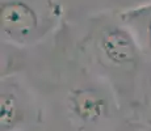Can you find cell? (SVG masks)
Listing matches in <instances>:
<instances>
[{
  "label": "cell",
  "mask_w": 151,
  "mask_h": 131,
  "mask_svg": "<svg viewBox=\"0 0 151 131\" xmlns=\"http://www.w3.org/2000/svg\"><path fill=\"white\" fill-rule=\"evenodd\" d=\"M121 131H151V130L147 129L146 126H142V125L137 123V122H130Z\"/></svg>",
  "instance_id": "7"
},
{
  "label": "cell",
  "mask_w": 151,
  "mask_h": 131,
  "mask_svg": "<svg viewBox=\"0 0 151 131\" xmlns=\"http://www.w3.org/2000/svg\"><path fill=\"white\" fill-rule=\"evenodd\" d=\"M130 117L133 122L151 130V59H146L139 75Z\"/></svg>",
  "instance_id": "6"
},
{
  "label": "cell",
  "mask_w": 151,
  "mask_h": 131,
  "mask_svg": "<svg viewBox=\"0 0 151 131\" xmlns=\"http://www.w3.org/2000/svg\"><path fill=\"white\" fill-rule=\"evenodd\" d=\"M41 123V98L32 80L19 71L4 72L0 87V131H29Z\"/></svg>",
  "instance_id": "4"
},
{
  "label": "cell",
  "mask_w": 151,
  "mask_h": 131,
  "mask_svg": "<svg viewBox=\"0 0 151 131\" xmlns=\"http://www.w3.org/2000/svg\"><path fill=\"white\" fill-rule=\"evenodd\" d=\"M118 19L133 37L141 54L151 59V0L120 11Z\"/></svg>",
  "instance_id": "5"
},
{
  "label": "cell",
  "mask_w": 151,
  "mask_h": 131,
  "mask_svg": "<svg viewBox=\"0 0 151 131\" xmlns=\"http://www.w3.org/2000/svg\"><path fill=\"white\" fill-rule=\"evenodd\" d=\"M75 52L89 71L112 87L130 117L135 89L146 58L118 19V12L89 17Z\"/></svg>",
  "instance_id": "2"
},
{
  "label": "cell",
  "mask_w": 151,
  "mask_h": 131,
  "mask_svg": "<svg viewBox=\"0 0 151 131\" xmlns=\"http://www.w3.org/2000/svg\"><path fill=\"white\" fill-rule=\"evenodd\" d=\"M62 9L54 0H1V41L14 47H34L54 33Z\"/></svg>",
  "instance_id": "3"
},
{
  "label": "cell",
  "mask_w": 151,
  "mask_h": 131,
  "mask_svg": "<svg viewBox=\"0 0 151 131\" xmlns=\"http://www.w3.org/2000/svg\"><path fill=\"white\" fill-rule=\"evenodd\" d=\"M36 87L42 105V123L49 131H121L133 122L112 87L68 52Z\"/></svg>",
  "instance_id": "1"
}]
</instances>
